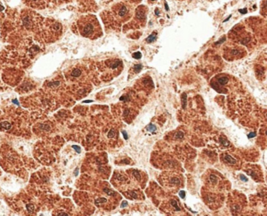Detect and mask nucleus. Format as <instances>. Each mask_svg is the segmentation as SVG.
Segmentation results:
<instances>
[{
    "label": "nucleus",
    "instance_id": "obj_1",
    "mask_svg": "<svg viewBox=\"0 0 267 216\" xmlns=\"http://www.w3.org/2000/svg\"><path fill=\"white\" fill-rule=\"evenodd\" d=\"M80 34L85 38H95L102 34L101 27L94 16H84L81 17L77 22Z\"/></svg>",
    "mask_w": 267,
    "mask_h": 216
},
{
    "label": "nucleus",
    "instance_id": "obj_2",
    "mask_svg": "<svg viewBox=\"0 0 267 216\" xmlns=\"http://www.w3.org/2000/svg\"><path fill=\"white\" fill-rule=\"evenodd\" d=\"M115 13H116V15L120 18H126L127 16L130 13V10H129V7L127 6L124 4H120L117 5L115 8Z\"/></svg>",
    "mask_w": 267,
    "mask_h": 216
},
{
    "label": "nucleus",
    "instance_id": "obj_3",
    "mask_svg": "<svg viewBox=\"0 0 267 216\" xmlns=\"http://www.w3.org/2000/svg\"><path fill=\"white\" fill-rule=\"evenodd\" d=\"M24 2L33 8L41 7L43 5V0H24Z\"/></svg>",
    "mask_w": 267,
    "mask_h": 216
},
{
    "label": "nucleus",
    "instance_id": "obj_4",
    "mask_svg": "<svg viewBox=\"0 0 267 216\" xmlns=\"http://www.w3.org/2000/svg\"><path fill=\"white\" fill-rule=\"evenodd\" d=\"M223 158H224V161H225L226 162H227V163H229V164H235L237 162L236 159H234L233 157H231V156L228 155H224Z\"/></svg>",
    "mask_w": 267,
    "mask_h": 216
},
{
    "label": "nucleus",
    "instance_id": "obj_5",
    "mask_svg": "<svg viewBox=\"0 0 267 216\" xmlns=\"http://www.w3.org/2000/svg\"><path fill=\"white\" fill-rule=\"evenodd\" d=\"M229 79L228 77H226V76H222V77H220L218 79V81H217V82H218V84L220 85V86H223V85H225L227 82H228Z\"/></svg>",
    "mask_w": 267,
    "mask_h": 216
},
{
    "label": "nucleus",
    "instance_id": "obj_6",
    "mask_svg": "<svg viewBox=\"0 0 267 216\" xmlns=\"http://www.w3.org/2000/svg\"><path fill=\"white\" fill-rule=\"evenodd\" d=\"M81 69H74L71 73V76H74V77H77V76H81Z\"/></svg>",
    "mask_w": 267,
    "mask_h": 216
},
{
    "label": "nucleus",
    "instance_id": "obj_7",
    "mask_svg": "<svg viewBox=\"0 0 267 216\" xmlns=\"http://www.w3.org/2000/svg\"><path fill=\"white\" fill-rule=\"evenodd\" d=\"M156 35L151 34V35H150V36H149V37H148V38H147L146 41H147V42H148V43H151V42L154 41L155 40H156Z\"/></svg>",
    "mask_w": 267,
    "mask_h": 216
},
{
    "label": "nucleus",
    "instance_id": "obj_8",
    "mask_svg": "<svg viewBox=\"0 0 267 216\" xmlns=\"http://www.w3.org/2000/svg\"><path fill=\"white\" fill-rule=\"evenodd\" d=\"M171 204H172L173 207L175 208V209H176L177 211H180V208H179V206H178L177 203L175 201H173V200L171 201Z\"/></svg>",
    "mask_w": 267,
    "mask_h": 216
},
{
    "label": "nucleus",
    "instance_id": "obj_9",
    "mask_svg": "<svg viewBox=\"0 0 267 216\" xmlns=\"http://www.w3.org/2000/svg\"><path fill=\"white\" fill-rule=\"evenodd\" d=\"M147 129H148V131H151V132H154V131H156V127H155L154 125H152V124H150V125L148 127V128H147Z\"/></svg>",
    "mask_w": 267,
    "mask_h": 216
},
{
    "label": "nucleus",
    "instance_id": "obj_10",
    "mask_svg": "<svg viewBox=\"0 0 267 216\" xmlns=\"http://www.w3.org/2000/svg\"><path fill=\"white\" fill-rule=\"evenodd\" d=\"M141 68H142V66H141V65H135V66H134V71L136 72V73L140 72V71H141Z\"/></svg>",
    "mask_w": 267,
    "mask_h": 216
},
{
    "label": "nucleus",
    "instance_id": "obj_11",
    "mask_svg": "<svg viewBox=\"0 0 267 216\" xmlns=\"http://www.w3.org/2000/svg\"><path fill=\"white\" fill-rule=\"evenodd\" d=\"M115 134H116V133H115V130L114 129H111V130L109 132V134H108V137L109 138H112L113 137Z\"/></svg>",
    "mask_w": 267,
    "mask_h": 216
},
{
    "label": "nucleus",
    "instance_id": "obj_12",
    "mask_svg": "<svg viewBox=\"0 0 267 216\" xmlns=\"http://www.w3.org/2000/svg\"><path fill=\"white\" fill-rule=\"evenodd\" d=\"M175 137L177 139H182L184 137V134L183 132H177L175 136Z\"/></svg>",
    "mask_w": 267,
    "mask_h": 216
},
{
    "label": "nucleus",
    "instance_id": "obj_13",
    "mask_svg": "<svg viewBox=\"0 0 267 216\" xmlns=\"http://www.w3.org/2000/svg\"><path fill=\"white\" fill-rule=\"evenodd\" d=\"M133 57L134 59H140L141 57V54L139 52H135V53H134V54H133Z\"/></svg>",
    "mask_w": 267,
    "mask_h": 216
},
{
    "label": "nucleus",
    "instance_id": "obj_14",
    "mask_svg": "<svg viewBox=\"0 0 267 216\" xmlns=\"http://www.w3.org/2000/svg\"><path fill=\"white\" fill-rule=\"evenodd\" d=\"M210 180L212 182H213V183H215V182H217V177L214 175H211L210 176Z\"/></svg>",
    "mask_w": 267,
    "mask_h": 216
},
{
    "label": "nucleus",
    "instance_id": "obj_15",
    "mask_svg": "<svg viewBox=\"0 0 267 216\" xmlns=\"http://www.w3.org/2000/svg\"><path fill=\"white\" fill-rule=\"evenodd\" d=\"M180 182L179 179H178L177 178H172L171 179V183H173V184H178Z\"/></svg>",
    "mask_w": 267,
    "mask_h": 216
},
{
    "label": "nucleus",
    "instance_id": "obj_16",
    "mask_svg": "<svg viewBox=\"0 0 267 216\" xmlns=\"http://www.w3.org/2000/svg\"><path fill=\"white\" fill-rule=\"evenodd\" d=\"M106 201V199L105 198H102V199H99V200H97L96 201H95V204H98L99 203H104V202Z\"/></svg>",
    "mask_w": 267,
    "mask_h": 216
},
{
    "label": "nucleus",
    "instance_id": "obj_17",
    "mask_svg": "<svg viewBox=\"0 0 267 216\" xmlns=\"http://www.w3.org/2000/svg\"><path fill=\"white\" fill-rule=\"evenodd\" d=\"M184 98H183V101H182V105H183V108H185V106H186V102H187V101H186V98H187V95H186L185 94H184Z\"/></svg>",
    "mask_w": 267,
    "mask_h": 216
},
{
    "label": "nucleus",
    "instance_id": "obj_18",
    "mask_svg": "<svg viewBox=\"0 0 267 216\" xmlns=\"http://www.w3.org/2000/svg\"><path fill=\"white\" fill-rule=\"evenodd\" d=\"M134 176L136 177L137 179H140V174H139V172H138L137 171H136V170L134 171Z\"/></svg>",
    "mask_w": 267,
    "mask_h": 216
},
{
    "label": "nucleus",
    "instance_id": "obj_19",
    "mask_svg": "<svg viewBox=\"0 0 267 216\" xmlns=\"http://www.w3.org/2000/svg\"><path fill=\"white\" fill-rule=\"evenodd\" d=\"M73 148H74L77 152H78V153H80V152H81V148H80V147H78V146L74 145V146H73Z\"/></svg>",
    "mask_w": 267,
    "mask_h": 216
},
{
    "label": "nucleus",
    "instance_id": "obj_20",
    "mask_svg": "<svg viewBox=\"0 0 267 216\" xmlns=\"http://www.w3.org/2000/svg\"><path fill=\"white\" fill-rule=\"evenodd\" d=\"M180 197H181V198H184V197H185V192H184V190H181L180 192Z\"/></svg>",
    "mask_w": 267,
    "mask_h": 216
},
{
    "label": "nucleus",
    "instance_id": "obj_21",
    "mask_svg": "<svg viewBox=\"0 0 267 216\" xmlns=\"http://www.w3.org/2000/svg\"><path fill=\"white\" fill-rule=\"evenodd\" d=\"M27 208L28 209V211H32L33 210H34V207H33V206H31V205H27Z\"/></svg>",
    "mask_w": 267,
    "mask_h": 216
},
{
    "label": "nucleus",
    "instance_id": "obj_22",
    "mask_svg": "<svg viewBox=\"0 0 267 216\" xmlns=\"http://www.w3.org/2000/svg\"><path fill=\"white\" fill-rule=\"evenodd\" d=\"M122 134H123V135L124 139H126V140H127V139L128 138V136H127V134L126 131H123V132H122Z\"/></svg>",
    "mask_w": 267,
    "mask_h": 216
},
{
    "label": "nucleus",
    "instance_id": "obj_23",
    "mask_svg": "<svg viewBox=\"0 0 267 216\" xmlns=\"http://www.w3.org/2000/svg\"><path fill=\"white\" fill-rule=\"evenodd\" d=\"M127 204V201H123V203H122V205H121V207H122V208H124L125 206H126Z\"/></svg>",
    "mask_w": 267,
    "mask_h": 216
},
{
    "label": "nucleus",
    "instance_id": "obj_24",
    "mask_svg": "<svg viewBox=\"0 0 267 216\" xmlns=\"http://www.w3.org/2000/svg\"><path fill=\"white\" fill-rule=\"evenodd\" d=\"M240 179H241L242 180H245V182L248 181V179H247L246 177H245V176H240Z\"/></svg>",
    "mask_w": 267,
    "mask_h": 216
},
{
    "label": "nucleus",
    "instance_id": "obj_25",
    "mask_svg": "<svg viewBox=\"0 0 267 216\" xmlns=\"http://www.w3.org/2000/svg\"><path fill=\"white\" fill-rule=\"evenodd\" d=\"M78 173V169H76V170H75V172H74V174H75V176H77V174Z\"/></svg>",
    "mask_w": 267,
    "mask_h": 216
},
{
    "label": "nucleus",
    "instance_id": "obj_26",
    "mask_svg": "<svg viewBox=\"0 0 267 216\" xmlns=\"http://www.w3.org/2000/svg\"><path fill=\"white\" fill-rule=\"evenodd\" d=\"M239 11H240V12H242V13H246V12H247V9H244V10H242V9H240Z\"/></svg>",
    "mask_w": 267,
    "mask_h": 216
},
{
    "label": "nucleus",
    "instance_id": "obj_27",
    "mask_svg": "<svg viewBox=\"0 0 267 216\" xmlns=\"http://www.w3.org/2000/svg\"><path fill=\"white\" fill-rule=\"evenodd\" d=\"M255 134H250V135H248V137H253V136H255Z\"/></svg>",
    "mask_w": 267,
    "mask_h": 216
},
{
    "label": "nucleus",
    "instance_id": "obj_28",
    "mask_svg": "<svg viewBox=\"0 0 267 216\" xmlns=\"http://www.w3.org/2000/svg\"><path fill=\"white\" fill-rule=\"evenodd\" d=\"M92 101H84V102H91Z\"/></svg>",
    "mask_w": 267,
    "mask_h": 216
},
{
    "label": "nucleus",
    "instance_id": "obj_29",
    "mask_svg": "<svg viewBox=\"0 0 267 216\" xmlns=\"http://www.w3.org/2000/svg\"><path fill=\"white\" fill-rule=\"evenodd\" d=\"M266 134H267V132H266Z\"/></svg>",
    "mask_w": 267,
    "mask_h": 216
}]
</instances>
